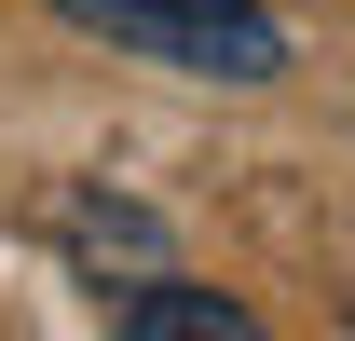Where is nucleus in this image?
I'll use <instances>...</instances> for the list:
<instances>
[{"label":"nucleus","instance_id":"3","mask_svg":"<svg viewBox=\"0 0 355 341\" xmlns=\"http://www.w3.org/2000/svg\"><path fill=\"white\" fill-rule=\"evenodd\" d=\"M55 246H69V259L96 273V300L178 259V246H164V218H150V205H123V191H69V205H55Z\"/></svg>","mask_w":355,"mask_h":341},{"label":"nucleus","instance_id":"1","mask_svg":"<svg viewBox=\"0 0 355 341\" xmlns=\"http://www.w3.org/2000/svg\"><path fill=\"white\" fill-rule=\"evenodd\" d=\"M69 28L150 55V69H191V82H273L287 69V28L273 0H55Z\"/></svg>","mask_w":355,"mask_h":341},{"label":"nucleus","instance_id":"2","mask_svg":"<svg viewBox=\"0 0 355 341\" xmlns=\"http://www.w3.org/2000/svg\"><path fill=\"white\" fill-rule=\"evenodd\" d=\"M110 341H273L260 314H246V300L232 287H205V273H137V287H110Z\"/></svg>","mask_w":355,"mask_h":341}]
</instances>
